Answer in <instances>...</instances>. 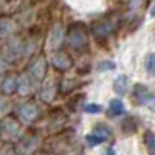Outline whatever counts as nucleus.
<instances>
[{
  "label": "nucleus",
  "mask_w": 155,
  "mask_h": 155,
  "mask_svg": "<svg viewBox=\"0 0 155 155\" xmlns=\"http://www.w3.org/2000/svg\"><path fill=\"white\" fill-rule=\"evenodd\" d=\"M67 42L71 48L74 50H81L85 48L88 44V34L87 30L82 23H74L68 28L67 31Z\"/></svg>",
  "instance_id": "f257e3e1"
},
{
  "label": "nucleus",
  "mask_w": 155,
  "mask_h": 155,
  "mask_svg": "<svg viewBox=\"0 0 155 155\" xmlns=\"http://www.w3.org/2000/svg\"><path fill=\"white\" fill-rule=\"evenodd\" d=\"M134 98L138 104H143V106L153 107V104H155V95L143 84H137L134 87Z\"/></svg>",
  "instance_id": "f03ea898"
},
{
  "label": "nucleus",
  "mask_w": 155,
  "mask_h": 155,
  "mask_svg": "<svg viewBox=\"0 0 155 155\" xmlns=\"http://www.w3.org/2000/svg\"><path fill=\"white\" fill-rule=\"evenodd\" d=\"M45 71H47V62H45L42 58H39V59H36L31 65H30V68H28V76L25 78V79H27V81L33 79V81L39 82V81L44 79Z\"/></svg>",
  "instance_id": "7ed1b4c3"
},
{
  "label": "nucleus",
  "mask_w": 155,
  "mask_h": 155,
  "mask_svg": "<svg viewBox=\"0 0 155 155\" xmlns=\"http://www.w3.org/2000/svg\"><path fill=\"white\" fill-rule=\"evenodd\" d=\"M51 64H53L54 68H58V70H67L73 65V61L67 53L58 51V53H54L53 58H51Z\"/></svg>",
  "instance_id": "20e7f679"
},
{
  "label": "nucleus",
  "mask_w": 155,
  "mask_h": 155,
  "mask_svg": "<svg viewBox=\"0 0 155 155\" xmlns=\"http://www.w3.org/2000/svg\"><path fill=\"white\" fill-rule=\"evenodd\" d=\"M113 28H115L113 22H110V20H99V22H96V23L93 25V34H95L98 39L107 37L109 34H112Z\"/></svg>",
  "instance_id": "39448f33"
},
{
  "label": "nucleus",
  "mask_w": 155,
  "mask_h": 155,
  "mask_svg": "<svg viewBox=\"0 0 155 155\" xmlns=\"http://www.w3.org/2000/svg\"><path fill=\"white\" fill-rule=\"evenodd\" d=\"M109 138V132L104 134V130H99V129H96L95 132L92 134H88L85 137V141L88 143V146H98L101 143H104V141Z\"/></svg>",
  "instance_id": "423d86ee"
},
{
  "label": "nucleus",
  "mask_w": 155,
  "mask_h": 155,
  "mask_svg": "<svg viewBox=\"0 0 155 155\" xmlns=\"http://www.w3.org/2000/svg\"><path fill=\"white\" fill-rule=\"evenodd\" d=\"M20 118L25 121H33L36 116H37V107L33 104V102H27L20 107Z\"/></svg>",
  "instance_id": "0eeeda50"
},
{
  "label": "nucleus",
  "mask_w": 155,
  "mask_h": 155,
  "mask_svg": "<svg viewBox=\"0 0 155 155\" xmlns=\"http://www.w3.org/2000/svg\"><path fill=\"white\" fill-rule=\"evenodd\" d=\"M127 84H129V79H127L124 74L118 76V78L115 79V82H113V90H115V93L118 95V96H123V95L127 92Z\"/></svg>",
  "instance_id": "6e6552de"
},
{
  "label": "nucleus",
  "mask_w": 155,
  "mask_h": 155,
  "mask_svg": "<svg viewBox=\"0 0 155 155\" xmlns=\"http://www.w3.org/2000/svg\"><path fill=\"white\" fill-rule=\"evenodd\" d=\"M124 113V104L121 99H112L109 104V116H120Z\"/></svg>",
  "instance_id": "1a4fd4ad"
},
{
  "label": "nucleus",
  "mask_w": 155,
  "mask_h": 155,
  "mask_svg": "<svg viewBox=\"0 0 155 155\" xmlns=\"http://www.w3.org/2000/svg\"><path fill=\"white\" fill-rule=\"evenodd\" d=\"M19 81L16 79L14 76H9V78H6V79L3 81V84H2V90L5 93H12V92H16V90L19 88Z\"/></svg>",
  "instance_id": "9d476101"
},
{
  "label": "nucleus",
  "mask_w": 155,
  "mask_h": 155,
  "mask_svg": "<svg viewBox=\"0 0 155 155\" xmlns=\"http://www.w3.org/2000/svg\"><path fill=\"white\" fill-rule=\"evenodd\" d=\"M144 144L149 152V155H155V134L153 132H146L144 134Z\"/></svg>",
  "instance_id": "9b49d317"
},
{
  "label": "nucleus",
  "mask_w": 155,
  "mask_h": 155,
  "mask_svg": "<svg viewBox=\"0 0 155 155\" xmlns=\"http://www.w3.org/2000/svg\"><path fill=\"white\" fill-rule=\"evenodd\" d=\"M12 31V25L8 22V20H2L0 22V41H3V39Z\"/></svg>",
  "instance_id": "f8f14e48"
},
{
  "label": "nucleus",
  "mask_w": 155,
  "mask_h": 155,
  "mask_svg": "<svg viewBox=\"0 0 155 155\" xmlns=\"http://www.w3.org/2000/svg\"><path fill=\"white\" fill-rule=\"evenodd\" d=\"M146 70L150 76H155V53L149 54V58L146 59Z\"/></svg>",
  "instance_id": "ddd939ff"
},
{
  "label": "nucleus",
  "mask_w": 155,
  "mask_h": 155,
  "mask_svg": "<svg viewBox=\"0 0 155 155\" xmlns=\"http://www.w3.org/2000/svg\"><path fill=\"white\" fill-rule=\"evenodd\" d=\"M84 109L87 113H101L102 112V107L99 104H87Z\"/></svg>",
  "instance_id": "4468645a"
},
{
  "label": "nucleus",
  "mask_w": 155,
  "mask_h": 155,
  "mask_svg": "<svg viewBox=\"0 0 155 155\" xmlns=\"http://www.w3.org/2000/svg\"><path fill=\"white\" fill-rule=\"evenodd\" d=\"M113 68H115V64L113 62H101L99 65H98V70L99 71H102V70H104V71L106 70H113Z\"/></svg>",
  "instance_id": "2eb2a0df"
},
{
  "label": "nucleus",
  "mask_w": 155,
  "mask_h": 155,
  "mask_svg": "<svg viewBox=\"0 0 155 155\" xmlns=\"http://www.w3.org/2000/svg\"><path fill=\"white\" fill-rule=\"evenodd\" d=\"M106 155H116V152L110 147V149H107V153H106Z\"/></svg>",
  "instance_id": "dca6fc26"
}]
</instances>
